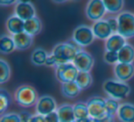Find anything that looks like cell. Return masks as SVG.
<instances>
[{
  "instance_id": "1",
  "label": "cell",
  "mask_w": 134,
  "mask_h": 122,
  "mask_svg": "<svg viewBox=\"0 0 134 122\" xmlns=\"http://www.w3.org/2000/svg\"><path fill=\"white\" fill-rule=\"evenodd\" d=\"M103 90L110 98L119 101L125 99L130 95V87L124 82L119 81L117 79H109L104 82Z\"/></svg>"
},
{
  "instance_id": "2",
  "label": "cell",
  "mask_w": 134,
  "mask_h": 122,
  "mask_svg": "<svg viewBox=\"0 0 134 122\" xmlns=\"http://www.w3.org/2000/svg\"><path fill=\"white\" fill-rule=\"evenodd\" d=\"M79 49L71 42H63L57 44L52 50V54L55 57L57 64L73 63ZM57 65V66H58Z\"/></svg>"
},
{
  "instance_id": "3",
  "label": "cell",
  "mask_w": 134,
  "mask_h": 122,
  "mask_svg": "<svg viewBox=\"0 0 134 122\" xmlns=\"http://www.w3.org/2000/svg\"><path fill=\"white\" fill-rule=\"evenodd\" d=\"M38 94L33 86L23 85L17 89L15 93V100L19 106L23 107H30L37 104Z\"/></svg>"
},
{
  "instance_id": "4",
  "label": "cell",
  "mask_w": 134,
  "mask_h": 122,
  "mask_svg": "<svg viewBox=\"0 0 134 122\" xmlns=\"http://www.w3.org/2000/svg\"><path fill=\"white\" fill-rule=\"evenodd\" d=\"M119 30L118 33L125 39L134 37V15L129 11L121 12L118 16Z\"/></svg>"
},
{
  "instance_id": "5",
  "label": "cell",
  "mask_w": 134,
  "mask_h": 122,
  "mask_svg": "<svg viewBox=\"0 0 134 122\" xmlns=\"http://www.w3.org/2000/svg\"><path fill=\"white\" fill-rule=\"evenodd\" d=\"M87 108L89 117L93 119L98 120L107 116L106 99L101 96H93L87 101Z\"/></svg>"
},
{
  "instance_id": "6",
  "label": "cell",
  "mask_w": 134,
  "mask_h": 122,
  "mask_svg": "<svg viewBox=\"0 0 134 122\" xmlns=\"http://www.w3.org/2000/svg\"><path fill=\"white\" fill-rule=\"evenodd\" d=\"M56 78L62 84L75 82L79 74V71L73 63H63L56 66Z\"/></svg>"
},
{
  "instance_id": "7",
  "label": "cell",
  "mask_w": 134,
  "mask_h": 122,
  "mask_svg": "<svg viewBox=\"0 0 134 122\" xmlns=\"http://www.w3.org/2000/svg\"><path fill=\"white\" fill-rule=\"evenodd\" d=\"M95 35L92 30V28L86 25L78 26L73 33V41L75 44L81 47H86L90 45L95 40Z\"/></svg>"
},
{
  "instance_id": "8",
  "label": "cell",
  "mask_w": 134,
  "mask_h": 122,
  "mask_svg": "<svg viewBox=\"0 0 134 122\" xmlns=\"http://www.w3.org/2000/svg\"><path fill=\"white\" fill-rule=\"evenodd\" d=\"M106 12L107 10L105 8L104 2L101 0H91L86 6V17L91 20H94L95 22L101 20Z\"/></svg>"
},
{
  "instance_id": "9",
  "label": "cell",
  "mask_w": 134,
  "mask_h": 122,
  "mask_svg": "<svg viewBox=\"0 0 134 122\" xmlns=\"http://www.w3.org/2000/svg\"><path fill=\"white\" fill-rule=\"evenodd\" d=\"M57 108V104L53 97L50 96H42L38 99L35 109L38 115L45 117L56 111Z\"/></svg>"
},
{
  "instance_id": "10",
  "label": "cell",
  "mask_w": 134,
  "mask_h": 122,
  "mask_svg": "<svg viewBox=\"0 0 134 122\" xmlns=\"http://www.w3.org/2000/svg\"><path fill=\"white\" fill-rule=\"evenodd\" d=\"M73 63L78 69L79 72H88L94 65V58L92 55L85 51L80 50L77 52Z\"/></svg>"
},
{
  "instance_id": "11",
  "label": "cell",
  "mask_w": 134,
  "mask_h": 122,
  "mask_svg": "<svg viewBox=\"0 0 134 122\" xmlns=\"http://www.w3.org/2000/svg\"><path fill=\"white\" fill-rule=\"evenodd\" d=\"M15 15L23 21L29 20L36 17V11L34 6L30 2L19 1L15 7Z\"/></svg>"
},
{
  "instance_id": "12",
  "label": "cell",
  "mask_w": 134,
  "mask_h": 122,
  "mask_svg": "<svg viewBox=\"0 0 134 122\" xmlns=\"http://www.w3.org/2000/svg\"><path fill=\"white\" fill-rule=\"evenodd\" d=\"M114 74L117 80L126 83L134 75V65L132 63H118L114 66Z\"/></svg>"
},
{
  "instance_id": "13",
  "label": "cell",
  "mask_w": 134,
  "mask_h": 122,
  "mask_svg": "<svg viewBox=\"0 0 134 122\" xmlns=\"http://www.w3.org/2000/svg\"><path fill=\"white\" fill-rule=\"evenodd\" d=\"M92 30L96 38L99 40H108L113 34L108 21L106 19H101L95 22L92 26Z\"/></svg>"
},
{
  "instance_id": "14",
  "label": "cell",
  "mask_w": 134,
  "mask_h": 122,
  "mask_svg": "<svg viewBox=\"0 0 134 122\" xmlns=\"http://www.w3.org/2000/svg\"><path fill=\"white\" fill-rule=\"evenodd\" d=\"M126 44V39L121 35H119V33H116L112 34L107 40L106 43H105V47H106V51L119 52Z\"/></svg>"
},
{
  "instance_id": "15",
  "label": "cell",
  "mask_w": 134,
  "mask_h": 122,
  "mask_svg": "<svg viewBox=\"0 0 134 122\" xmlns=\"http://www.w3.org/2000/svg\"><path fill=\"white\" fill-rule=\"evenodd\" d=\"M60 122H75L76 118L74 112V106L69 104L61 105L56 110Z\"/></svg>"
},
{
  "instance_id": "16",
  "label": "cell",
  "mask_w": 134,
  "mask_h": 122,
  "mask_svg": "<svg viewBox=\"0 0 134 122\" xmlns=\"http://www.w3.org/2000/svg\"><path fill=\"white\" fill-rule=\"evenodd\" d=\"M117 116L121 122H134V105L130 103L121 104Z\"/></svg>"
},
{
  "instance_id": "17",
  "label": "cell",
  "mask_w": 134,
  "mask_h": 122,
  "mask_svg": "<svg viewBox=\"0 0 134 122\" xmlns=\"http://www.w3.org/2000/svg\"><path fill=\"white\" fill-rule=\"evenodd\" d=\"M24 25L25 21H23L16 15L9 17L6 22L7 30L10 34H12V36L24 32Z\"/></svg>"
},
{
  "instance_id": "18",
  "label": "cell",
  "mask_w": 134,
  "mask_h": 122,
  "mask_svg": "<svg viewBox=\"0 0 134 122\" xmlns=\"http://www.w3.org/2000/svg\"><path fill=\"white\" fill-rule=\"evenodd\" d=\"M12 38L17 50H26L32 45V36L29 35L25 31L13 35Z\"/></svg>"
},
{
  "instance_id": "19",
  "label": "cell",
  "mask_w": 134,
  "mask_h": 122,
  "mask_svg": "<svg viewBox=\"0 0 134 122\" xmlns=\"http://www.w3.org/2000/svg\"><path fill=\"white\" fill-rule=\"evenodd\" d=\"M41 28H42L41 21L38 17H34L25 21L24 31L30 36H35L39 34L41 30Z\"/></svg>"
},
{
  "instance_id": "20",
  "label": "cell",
  "mask_w": 134,
  "mask_h": 122,
  "mask_svg": "<svg viewBox=\"0 0 134 122\" xmlns=\"http://www.w3.org/2000/svg\"><path fill=\"white\" fill-rule=\"evenodd\" d=\"M119 63H132L134 61V47L127 43L119 52Z\"/></svg>"
},
{
  "instance_id": "21",
  "label": "cell",
  "mask_w": 134,
  "mask_h": 122,
  "mask_svg": "<svg viewBox=\"0 0 134 122\" xmlns=\"http://www.w3.org/2000/svg\"><path fill=\"white\" fill-rule=\"evenodd\" d=\"M82 89L79 87L76 82H70L62 85V93L65 97L75 98L81 93Z\"/></svg>"
},
{
  "instance_id": "22",
  "label": "cell",
  "mask_w": 134,
  "mask_h": 122,
  "mask_svg": "<svg viewBox=\"0 0 134 122\" xmlns=\"http://www.w3.org/2000/svg\"><path fill=\"white\" fill-rule=\"evenodd\" d=\"M15 49L16 46L13 38L8 35H2L0 37V52H2V53H10Z\"/></svg>"
},
{
  "instance_id": "23",
  "label": "cell",
  "mask_w": 134,
  "mask_h": 122,
  "mask_svg": "<svg viewBox=\"0 0 134 122\" xmlns=\"http://www.w3.org/2000/svg\"><path fill=\"white\" fill-rule=\"evenodd\" d=\"M75 82H76V84L79 85V87L82 90H85V89H87L88 87H90L92 85L93 78H92V75L90 74V73L79 72Z\"/></svg>"
},
{
  "instance_id": "24",
  "label": "cell",
  "mask_w": 134,
  "mask_h": 122,
  "mask_svg": "<svg viewBox=\"0 0 134 122\" xmlns=\"http://www.w3.org/2000/svg\"><path fill=\"white\" fill-rule=\"evenodd\" d=\"M48 54H47L46 51H44L42 48H38L32 52L31 54V62L33 64L41 66V65H44L46 63L47 58H48Z\"/></svg>"
},
{
  "instance_id": "25",
  "label": "cell",
  "mask_w": 134,
  "mask_h": 122,
  "mask_svg": "<svg viewBox=\"0 0 134 122\" xmlns=\"http://www.w3.org/2000/svg\"><path fill=\"white\" fill-rule=\"evenodd\" d=\"M74 112H75L76 120L90 118L89 113H88L87 104L84 103V102H78V103L75 104L74 105Z\"/></svg>"
},
{
  "instance_id": "26",
  "label": "cell",
  "mask_w": 134,
  "mask_h": 122,
  "mask_svg": "<svg viewBox=\"0 0 134 122\" xmlns=\"http://www.w3.org/2000/svg\"><path fill=\"white\" fill-rule=\"evenodd\" d=\"M103 2L107 12L109 13H118L122 9L124 6V1L122 0H105Z\"/></svg>"
},
{
  "instance_id": "27",
  "label": "cell",
  "mask_w": 134,
  "mask_h": 122,
  "mask_svg": "<svg viewBox=\"0 0 134 122\" xmlns=\"http://www.w3.org/2000/svg\"><path fill=\"white\" fill-rule=\"evenodd\" d=\"M11 104V96L8 91L1 89L0 90V113H3L8 108L9 105Z\"/></svg>"
},
{
  "instance_id": "28",
  "label": "cell",
  "mask_w": 134,
  "mask_h": 122,
  "mask_svg": "<svg viewBox=\"0 0 134 122\" xmlns=\"http://www.w3.org/2000/svg\"><path fill=\"white\" fill-rule=\"evenodd\" d=\"M119 107H120V105H119L118 100H115V99H113V98H110V97H108L106 99L107 115H108V116L114 117L115 115H117Z\"/></svg>"
},
{
  "instance_id": "29",
  "label": "cell",
  "mask_w": 134,
  "mask_h": 122,
  "mask_svg": "<svg viewBox=\"0 0 134 122\" xmlns=\"http://www.w3.org/2000/svg\"><path fill=\"white\" fill-rule=\"evenodd\" d=\"M0 68H1V76H0V83L4 84L8 81L10 77V67L7 62L4 60H0Z\"/></svg>"
},
{
  "instance_id": "30",
  "label": "cell",
  "mask_w": 134,
  "mask_h": 122,
  "mask_svg": "<svg viewBox=\"0 0 134 122\" xmlns=\"http://www.w3.org/2000/svg\"><path fill=\"white\" fill-rule=\"evenodd\" d=\"M104 61L108 64H117L119 63V56L118 52H109L106 51L104 53Z\"/></svg>"
},
{
  "instance_id": "31",
  "label": "cell",
  "mask_w": 134,
  "mask_h": 122,
  "mask_svg": "<svg viewBox=\"0 0 134 122\" xmlns=\"http://www.w3.org/2000/svg\"><path fill=\"white\" fill-rule=\"evenodd\" d=\"M0 122H20L19 114H17V113L3 114L0 118Z\"/></svg>"
},
{
  "instance_id": "32",
  "label": "cell",
  "mask_w": 134,
  "mask_h": 122,
  "mask_svg": "<svg viewBox=\"0 0 134 122\" xmlns=\"http://www.w3.org/2000/svg\"><path fill=\"white\" fill-rule=\"evenodd\" d=\"M106 20L108 21V25H109L113 34L118 33V30H119V21H118V18L109 17V18H108Z\"/></svg>"
},
{
  "instance_id": "33",
  "label": "cell",
  "mask_w": 134,
  "mask_h": 122,
  "mask_svg": "<svg viewBox=\"0 0 134 122\" xmlns=\"http://www.w3.org/2000/svg\"><path fill=\"white\" fill-rule=\"evenodd\" d=\"M44 118H45V122H60L59 117H58V114L56 111L47 115Z\"/></svg>"
},
{
  "instance_id": "34",
  "label": "cell",
  "mask_w": 134,
  "mask_h": 122,
  "mask_svg": "<svg viewBox=\"0 0 134 122\" xmlns=\"http://www.w3.org/2000/svg\"><path fill=\"white\" fill-rule=\"evenodd\" d=\"M19 118H20V122H30L32 115L28 111H21L19 113Z\"/></svg>"
},
{
  "instance_id": "35",
  "label": "cell",
  "mask_w": 134,
  "mask_h": 122,
  "mask_svg": "<svg viewBox=\"0 0 134 122\" xmlns=\"http://www.w3.org/2000/svg\"><path fill=\"white\" fill-rule=\"evenodd\" d=\"M45 65H47V66L49 67H52V66H57V61H56L55 57H54L53 55H52V53L50 54V55L48 56V58H47V61H46V63H45Z\"/></svg>"
},
{
  "instance_id": "36",
  "label": "cell",
  "mask_w": 134,
  "mask_h": 122,
  "mask_svg": "<svg viewBox=\"0 0 134 122\" xmlns=\"http://www.w3.org/2000/svg\"><path fill=\"white\" fill-rule=\"evenodd\" d=\"M30 122H45V118L41 115H34Z\"/></svg>"
},
{
  "instance_id": "37",
  "label": "cell",
  "mask_w": 134,
  "mask_h": 122,
  "mask_svg": "<svg viewBox=\"0 0 134 122\" xmlns=\"http://www.w3.org/2000/svg\"><path fill=\"white\" fill-rule=\"evenodd\" d=\"M97 122H115V118H114V117L107 115V116L104 117L103 118L97 120Z\"/></svg>"
},
{
  "instance_id": "38",
  "label": "cell",
  "mask_w": 134,
  "mask_h": 122,
  "mask_svg": "<svg viewBox=\"0 0 134 122\" xmlns=\"http://www.w3.org/2000/svg\"><path fill=\"white\" fill-rule=\"evenodd\" d=\"M15 3V1H13V0H10V1H4V0H2V1H0V4L2 5V6H9V5H12Z\"/></svg>"
}]
</instances>
